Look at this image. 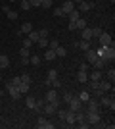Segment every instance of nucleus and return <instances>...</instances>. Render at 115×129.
Returning a JSON list of instances; mask_svg holds the SVG:
<instances>
[{"label": "nucleus", "mask_w": 115, "mask_h": 129, "mask_svg": "<svg viewBox=\"0 0 115 129\" xmlns=\"http://www.w3.org/2000/svg\"><path fill=\"white\" fill-rule=\"evenodd\" d=\"M96 54L102 56V58H105V60H113L115 58V48H113V44H109V46H100V48L96 50Z\"/></svg>", "instance_id": "obj_1"}, {"label": "nucleus", "mask_w": 115, "mask_h": 129, "mask_svg": "<svg viewBox=\"0 0 115 129\" xmlns=\"http://www.w3.org/2000/svg\"><path fill=\"white\" fill-rule=\"evenodd\" d=\"M84 119L90 125H98L100 123V112H86L84 114Z\"/></svg>", "instance_id": "obj_2"}, {"label": "nucleus", "mask_w": 115, "mask_h": 129, "mask_svg": "<svg viewBox=\"0 0 115 129\" xmlns=\"http://www.w3.org/2000/svg\"><path fill=\"white\" fill-rule=\"evenodd\" d=\"M35 125H37L38 129H52V127H54V123H50V119L46 118V116H40Z\"/></svg>", "instance_id": "obj_3"}, {"label": "nucleus", "mask_w": 115, "mask_h": 129, "mask_svg": "<svg viewBox=\"0 0 115 129\" xmlns=\"http://www.w3.org/2000/svg\"><path fill=\"white\" fill-rule=\"evenodd\" d=\"M98 41H100V46H109V44H113L111 35H109V33H105V31H102V35L98 37Z\"/></svg>", "instance_id": "obj_4"}, {"label": "nucleus", "mask_w": 115, "mask_h": 129, "mask_svg": "<svg viewBox=\"0 0 115 129\" xmlns=\"http://www.w3.org/2000/svg\"><path fill=\"white\" fill-rule=\"evenodd\" d=\"M67 104H69V108H67V110H71V112H79V110L82 108V102L79 100V96H73Z\"/></svg>", "instance_id": "obj_5"}, {"label": "nucleus", "mask_w": 115, "mask_h": 129, "mask_svg": "<svg viewBox=\"0 0 115 129\" xmlns=\"http://www.w3.org/2000/svg\"><path fill=\"white\" fill-rule=\"evenodd\" d=\"M56 110H58V108H56L52 102H44L42 104V114H44V116H54Z\"/></svg>", "instance_id": "obj_6"}, {"label": "nucleus", "mask_w": 115, "mask_h": 129, "mask_svg": "<svg viewBox=\"0 0 115 129\" xmlns=\"http://www.w3.org/2000/svg\"><path fill=\"white\" fill-rule=\"evenodd\" d=\"M88 108H86V112H100V102H98V100H96V98H92V96H90V98H88Z\"/></svg>", "instance_id": "obj_7"}, {"label": "nucleus", "mask_w": 115, "mask_h": 129, "mask_svg": "<svg viewBox=\"0 0 115 129\" xmlns=\"http://www.w3.org/2000/svg\"><path fill=\"white\" fill-rule=\"evenodd\" d=\"M6 89H8V92H10V96L14 98V100H17V98L21 96V92L17 91V87H16V85H12V83H6Z\"/></svg>", "instance_id": "obj_8"}, {"label": "nucleus", "mask_w": 115, "mask_h": 129, "mask_svg": "<svg viewBox=\"0 0 115 129\" xmlns=\"http://www.w3.org/2000/svg\"><path fill=\"white\" fill-rule=\"evenodd\" d=\"M61 10H63V16H67L69 12L75 10V2H73V0H63V6H61Z\"/></svg>", "instance_id": "obj_9"}, {"label": "nucleus", "mask_w": 115, "mask_h": 129, "mask_svg": "<svg viewBox=\"0 0 115 129\" xmlns=\"http://www.w3.org/2000/svg\"><path fill=\"white\" fill-rule=\"evenodd\" d=\"M100 104L102 106H107V108H111V110H115V100H113V96H104L102 94V100H100Z\"/></svg>", "instance_id": "obj_10"}, {"label": "nucleus", "mask_w": 115, "mask_h": 129, "mask_svg": "<svg viewBox=\"0 0 115 129\" xmlns=\"http://www.w3.org/2000/svg\"><path fill=\"white\" fill-rule=\"evenodd\" d=\"M107 62H109V60H105V58H102V56H98V58L92 62V68H94V70H102Z\"/></svg>", "instance_id": "obj_11"}, {"label": "nucleus", "mask_w": 115, "mask_h": 129, "mask_svg": "<svg viewBox=\"0 0 115 129\" xmlns=\"http://www.w3.org/2000/svg\"><path fill=\"white\" fill-rule=\"evenodd\" d=\"M63 121H65L63 125H75V112H71V110H67L65 118H63Z\"/></svg>", "instance_id": "obj_12"}, {"label": "nucleus", "mask_w": 115, "mask_h": 129, "mask_svg": "<svg viewBox=\"0 0 115 129\" xmlns=\"http://www.w3.org/2000/svg\"><path fill=\"white\" fill-rule=\"evenodd\" d=\"M2 12H4L6 16H8V19H12V21H14V19H17V16H19L16 10H10L8 6H4V8H2Z\"/></svg>", "instance_id": "obj_13"}, {"label": "nucleus", "mask_w": 115, "mask_h": 129, "mask_svg": "<svg viewBox=\"0 0 115 129\" xmlns=\"http://www.w3.org/2000/svg\"><path fill=\"white\" fill-rule=\"evenodd\" d=\"M81 39L82 41H92V29H88V27L81 29Z\"/></svg>", "instance_id": "obj_14"}, {"label": "nucleus", "mask_w": 115, "mask_h": 129, "mask_svg": "<svg viewBox=\"0 0 115 129\" xmlns=\"http://www.w3.org/2000/svg\"><path fill=\"white\" fill-rule=\"evenodd\" d=\"M98 89H100L102 92H107V91L111 89V81H102V79H100V81H98Z\"/></svg>", "instance_id": "obj_15"}, {"label": "nucleus", "mask_w": 115, "mask_h": 129, "mask_svg": "<svg viewBox=\"0 0 115 129\" xmlns=\"http://www.w3.org/2000/svg\"><path fill=\"white\" fill-rule=\"evenodd\" d=\"M31 31H33V25H31V23H29V21H25V23H23V25H21V29L17 31V35H21V33H25V35H29V33H31Z\"/></svg>", "instance_id": "obj_16"}, {"label": "nucleus", "mask_w": 115, "mask_h": 129, "mask_svg": "<svg viewBox=\"0 0 115 129\" xmlns=\"http://www.w3.org/2000/svg\"><path fill=\"white\" fill-rule=\"evenodd\" d=\"M58 98H60V96H58V92H56L54 89H52V91H48V92H46V102H56Z\"/></svg>", "instance_id": "obj_17"}, {"label": "nucleus", "mask_w": 115, "mask_h": 129, "mask_svg": "<svg viewBox=\"0 0 115 129\" xmlns=\"http://www.w3.org/2000/svg\"><path fill=\"white\" fill-rule=\"evenodd\" d=\"M96 58H98L96 50H94V48H88V50H86V60H88V64H92V62H94Z\"/></svg>", "instance_id": "obj_18"}, {"label": "nucleus", "mask_w": 115, "mask_h": 129, "mask_svg": "<svg viewBox=\"0 0 115 129\" xmlns=\"http://www.w3.org/2000/svg\"><path fill=\"white\" fill-rule=\"evenodd\" d=\"M102 77H104V75H102V70H94L92 73L88 75V79H90V81H100Z\"/></svg>", "instance_id": "obj_19"}, {"label": "nucleus", "mask_w": 115, "mask_h": 129, "mask_svg": "<svg viewBox=\"0 0 115 129\" xmlns=\"http://www.w3.org/2000/svg\"><path fill=\"white\" fill-rule=\"evenodd\" d=\"M90 8H92V4L86 2V0H82V2H79V8H77V10H79V12H88Z\"/></svg>", "instance_id": "obj_20"}, {"label": "nucleus", "mask_w": 115, "mask_h": 129, "mask_svg": "<svg viewBox=\"0 0 115 129\" xmlns=\"http://www.w3.org/2000/svg\"><path fill=\"white\" fill-rule=\"evenodd\" d=\"M8 66H10V58H8L6 54H0V70H4Z\"/></svg>", "instance_id": "obj_21"}, {"label": "nucleus", "mask_w": 115, "mask_h": 129, "mask_svg": "<svg viewBox=\"0 0 115 129\" xmlns=\"http://www.w3.org/2000/svg\"><path fill=\"white\" fill-rule=\"evenodd\" d=\"M58 56H56V52L52 48H46V52H44V60H48V62H52V60H56Z\"/></svg>", "instance_id": "obj_22"}, {"label": "nucleus", "mask_w": 115, "mask_h": 129, "mask_svg": "<svg viewBox=\"0 0 115 129\" xmlns=\"http://www.w3.org/2000/svg\"><path fill=\"white\" fill-rule=\"evenodd\" d=\"M77 46H79V48H81L82 52H86V50L90 48V41H82V39H81V41L77 43Z\"/></svg>", "instance_id": "obj_23"}, {"label": "nucleus", "mask_w": 115, "mask_h": 129, "mask_svg": "<svg viewBox=\"0 0 115 129\" xmlns=\"http://www.w3.org/2000/svg\"><path fill=\"white\" fill-rule=\"evenodd\" d=\"M75 27H77V31L84 29V27H86V19H84V17H79V19L75 21Z\"/></svg>", "instance_id": "obj_24"}, {"label": "nucleus", "mask_w": 115, "mask_h": 129, "mask_svg": "<svg viewBox=\"0 0 115 129\" xmlns=\"http://www.w3.org/2000/svg\"><path fill=\"white\" fill-rule=\"evenodd\" d=\"M67 16H69V21H77V19L81 17V12H79V10L75 8V10H73V12H69Z\"/></svg>", "instance_id": "obj_25"}, {"label": "nucleus", "mask_w": 115, "mask_h": 129, "mask_svg": "<svg viewBox=\"0 0 115 129\" xmlns=\"http://www.w3.org/2000/svg\"><path fill=\"white\" fill-rule=\"evenodd\" d=\"M77 79H79V83H86L88 81V73L86 71H79V73H77Z\"/></svg>", "instance_id": "obj_26"}, {"label": "nucleus", "mask_w": 115, "mask_h": 129, "mask_svg": "<svg viewBox=\"0 0 115 129\" xmlns=\"http://www.w3.org/2000/svg\"><path fill=\"white\" fill-rule=\"evenodd\" d=\"M54 52H56V56H58V58H65V54H67V50L63 48V46H58V48H56Z\"/></svg>", "instance_id": "obj_27"}, {"label": "nucleus", "mask_w": 115, "mask_h": 129, "mask_svg": "<svg viewBox=\"0 0 115 129\" xmlns=\"http://www.w3.org/2000/svg\"><path fill=\"white\" fill-rule=\"evenodd\" d=\"M88 98H90V92H88V91L79 92V100H81V102H88Z\"/></svg>", "instance_id": "obj_28"}, {"label": "nucleus", "mask_w": 115, "mask_h": 129, "mask_svg": "<svg viewBox=\"0 0 115 129\" xmlns=\"http://www.w3.org/2000/svg\"><path fill=\"white\" fill-rule=\"evenodd\" d=\"M17 91L21 92V94H23V92H27L29 91V83H23V81H21V83L17 85Z\"/></svg>", "instance_id": "obj_29"}, {"label": "nucleus", "mask_w": 115, "mask_h": 129, "mask_svg": "<svg viewBox=\"0 0 115 129\" xmlns=\"http://www.w3.org/2000/svg\"><path fill=\"white\" fill-rule=\"evenodd\" d=\"M29 41H31V43H37V41H38V39H40V37H38V31H31V33H29Z\"/></svg>", "instance_id": "obj_30"}, {"label": "nucleus", "mask_w": 115, "mask_h": 129, "mask_svg": "<svg viewBox=\"0 0 115 129\" xmlns=\"http://www.w3.org/2000/svg\"><path fill=\"white\" fill-rule=\"evenodd\" d=\"M29 64H33V66H38V64H40V58H38L37 54H33V56H29Z\"/></svg>", "instance_id": "obj_31"}, {"label": "nucleus", "mask_w": 115, "mask_h": 129, "mask_svg": "<svg viewBox=\"0 0 115 129\" xmlns=\"http://www.w3.org/2000/svg\"><path fill=\"white\" fill-rule=\"evenodd\" d=\"M37 44L40 46V48H48V39H42V37H40L37 41Z\"/></svg>", "instance_id": "obj_32"}, {"label": "nucleus", "mask_w": 115, "mask_h": 129, "mask_svg": "<svg viewBox=\"0 0 115 129\" xmlns=\"http://www.w3.org/2000/svg\"><path fill=\"white\" fill-rule=\"evenodd\" d=\"M19 6H21V10H31V4H29V0H19Z\"/></svg>", "instance_id": "obj_33"}, {"label": "nucleus", "mask_w": 115, "mask_h": 129, "mask_svg": "<svg viewBox=\"0 0 115 129\" xmlns=\"http://www.w3.org/2000/svg\"><path fill=\"white\" fill-rule=\"evenodd\" d=\"M25 104H27V108H31V110H33V108H35V104H37V100H35L33 96H29L27 100H25Z\"/></svg>", "instance_id": "obj_34"}, {"label": "nucleus", "mask_w": 115, "mask_h": 129, "mask_svg": "<svg viewBox=\"0 0 115 129\" xmlns=\"http://www.w3.org/2000/svg\"><path fill=\"white\" fill-rule=\"evenodd\" d=\"M107 81H111V83L115 81V70H113V68H109V70H107Z\"/></svg>", "instance_id": "obj_35"}, {"label": "nucleus", "mask_w": 115, "mask_h": 129, "mask_svg": "<svg viewBox=\"0 0 115 129\" xmlns=\"http://www.w3.org/2000/svg\"><path fill=\"white\" fill-rule=\"evenodd\" d=\"M58 46H60V43H58V41H56V39H52V41H48V48L56 50V48H58Z\"/></svg>", "instance_id": "obj_36"}, {"label": "nucleus", "mask_w": 115, "mask_h": 129, "mask_svg": "<svg viewBox=\"0 0 115 129\" xmlns=\"http://www.w3.org/2000/svg\"><path fill=\"white\" fill-rule=\"evenodd\" d=\"M56 77H58V70H50V71H48V77H46V79L52 81V79H56Z\"/></svg>", "instance_id": "obj_37"}, {"label": "nucleus", "mask_w": 115, "mask_h": 129, "mask_svg": "<svg viewBox=\"0 0 115 129\" xmlns=\"http://www.w3.org/2000/svg\"><path fill=\"white\" fill-rule=\"evenodd\" d=\"M50 6H52V0H42L40 2V8H44V10H50Z\"/></svg>", "instance_id": "obj_38"}, {"label": "nucleus", "mask_w": 115, "mask_h": 129, "mask_svg": "<svg viewBox=\"0 0 115 129\" xmlns=\"http://www.w3.org/2000/svg\"><path fill=\"white\" fill-rule=\"evenodd\" d=\"M100 35H102V29H100V27H96V29H92V39H98Z\"/></svg>", "instance_id": "obj_39"}, {"label": "nucleus", "mask_w": 115, "mask_h": 129, "mask_svg": "<svg viewBox=\"0 0 115 129\" xmlns=\"http://www.w3.org/2000/svg\"><path fill=\"white\" fill-rule=\"evenodd\" d=\"M19 77H21L23 83H29V85H31V75H29V73H23V75H19Z\"/></svg>", "instance_id": "obj_40"}, {"label": "nucleus", "mask_w": 115, "mask_h": 129, "mask_svg": "<svg viewBox=\"0 0 115 129\" xmlns=\"http://www.w3.org/2000/svg\"><path fill=\"white\" fill-rule=\"evenodd\" d=\"M40 2H42V0H29L31 8H40Z\"/></svg>", "instance_id": "obj_41"}, {"label": "nucleus", "mask_w": 115, "mask_h": 129, "mask_svg": "<svg viewBox=\"0 0 115 129\" xmlns=\"http://www.w3.org/2000/svg\"><path fill=\"white\" fill-rule=\"evenodd\" d=\"M50 83L54 85V89H60V87H61V81L58 79V77H56V79H52V81H50Z\"/></svg>", "instance_id": "obj_42"}, {"label": "nucleus", "mask_w": 115, "mask_h": 129, "mask_svg": "<svg viewBox=\"0 0 115 129\" xmlns=\"http://www.w3.org/2000/svg\"><path fill=\"white\" fill-rule=\"evenodd\" d=\"M38 37H42V39H48V29H40V31H38Z\"/></svg>", "instance_id": "obj_43"}, {"label": "nucleus", "mask_w": 115, "mask_h": 129, "mask_svg": "<svg viewBox=\"0 0 115 129\" xmlns=\"http://www.w3.org/2000/svg\"><path fill=\"white\" fill-rule=\"evenodd\" d=\"M71 98H73V94H71V92H65V94H63V102H69V100H71Z\"/></svg>", "instance_id": "obj_44"}, {"label": "nucleus", "mask_w": 115, "mask_h": 129, "mask_svg": "<svg viewBox=\"0 0 115 129\" xmlns=\"http://www.w3.org/2000/svg\"><path fill=\"white\" fill-rule=\"evenodd\" d=\"M10 83H12V85H16V87H17L19 83H21V77H14V79H12Z\"/></svg>", "instance_id": "obj_45"}, {"label": "nucleus", "mask_w": 115, "mask_h": 129, "mask_svg": "<svg viewBox=\"0 0 115 129\" xmlns=\"http://www.w3.org/2000/svg\"><path fill=\"white\" fill-rule=\"evenodd\" d=\"M54 16L61 17V16H63V10H61V8H56V10H54Z\"/></svg>", "instance_id": "obj_46"}, {"label": "nucleus", "mask_w": 115, "mask_h": 129, "mask_svg": "<svg viewBox=\"0 0 115 129\" xmlns=\"http://www.w3.org/2000/svg\"><path fill=\"white\" fill-rule=\"evenodd\" d=\"M23 46H25V48H31V46H33V43H31L29 39H25V41H23Z\"/></svg>", "instance_id": "obj_47"}, {"label": "nucleus", "mask_w": 115, "mask_h": 129, "mask_svg": "<svg viewBox=\"0 0 115 129\" xmlns=\"http://www.w3.org/2000/svg\"><path fill=\"white\" fill-rule=\"evenodd\" d=\"M79 71H88V64L84 62V64H81V68H79Z\"/></svg>", "instance_id": "obj_48"}, {"label": "nucleus", "mask_w": 115, "mask_h": 129, "mask_svg": "<svg viewBox=\"0 0 115 129\" xmlns=\"http://www.w3.org/2000/svg\"><path fill=\"white\" fill-rule=\"evenodd\" d=\"M69 31H77V27H75V21H69Z\"/></svg>", "instance_id": "obj_49"}, {"label": "nucleus", "mask_w": 115, "mask_h": 129, "mask_svg": "<svg viewBox=\"0 0 115 129\" xmlns=\"http://www.w3.org/2000/svg\"><path fill=\"white\" fill-rule=\"evenodd\" d=\"M73 2H77V4H79V2H82V0H73Z\"/></svg>", "instance_id": "obj_50"}, {"label": "nucleus", "mask_w": 115, "mask_h": 129, "mask_svg": "<svg viewBox=\"0 0 115 129\" xmlns=\"http://www.w3.org/2000/svg\"><path fill=\"white\" fill-rule=\"evenodd\" d=\"M10 2H19V0H10Z\"/></svg>", "instance_id": "obj_51"}, {"label": "nucleus", "mask_w": 115, "mask_h": 129, "mask_svg": "<svg viewBox=\"0 0 115 129\" xmlns=\"http://www.w3.org/2000/svg\"><path fill=\"white\" fill-rule=\"evenodd\" d=\"M0 94H2V92H0Z\"/></svg>", "instance_id": "obj_52"}]
</instances>
